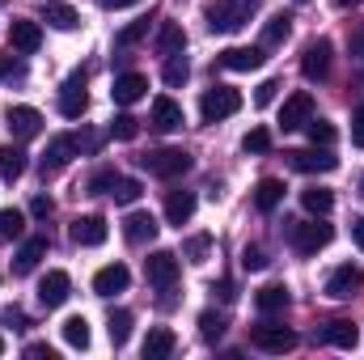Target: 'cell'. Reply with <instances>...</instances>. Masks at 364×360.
I'll list each match as a JSON object with an SVG mask.
<instances>
[{
    "label": "cell",
    "instance_id": "1",
    "mask_svg": "<svg viewBox=\"0 0 364 360\" xmlns=\"http://www.w3.org/2000/svg\"><path fill=\"white\" fill-rule=\"evenodd\" d=\"M263 0H212L208 4V30L212 34H233L250 21V13L259 9Z\"/></svg>",
    "mask_w": 364,
    "mask_h": 360
},
{
    "label": "cell",
    "instance_id": "2",
    "mask_svg": "<svg viewBox=\"0 0 364 360\" xmlns=\"http://www.w3.org/2000/svg\"><path fill=\"white\" fill-rule=\"evenodd\" d=\"M237 110H242V93L233 90V85H212V90L199 97L203 123H220V119H229V115H237Z\"/></svg>",
    "mask_w": 364,
    "mask_h": 360
},
{
    "label": "cell",
    "instance_id": "3",
    "mask_svg": "<svg viewBox=\"0 0 364 360\" xmlns=\"http://www.w3.org/2000/svg\"><path fill=\"white\" fill-rule=\"evenodd\" d=\"M140 166L149 174H157V179H182L191 170V153H182V149H153V153L140 157Z\"/></svg>",
    "mask_w": 364,
    "mask_h": 360
},
{
    "label": "cell",
    "instance_id": "4",
    "mask_svg": "<svg viewBox=\"0 0 364 360\" xmlns=\"http://www.w3.org/2000/svg\"><path fill=\"white\" fill-rule=\"evenodd\" d=\"M250 348H259V352H267V356H284V352H292V348H296V335H292L288 327L259 322V327L250 331Z\"/></svg>",
    "mask_w": 364,
    "mask_h": 360
},
{
    "label": "cell",
    "instance_id": "5",
    "mask_svg": "<svg viewBox=\"0 0 364 360\" xmlns=\"http://www.w3.org/2000/svg\"><path fill=\"white\" fill-rule=\"evenodd\" d=\"M178 271H182V263H178L174 250H153V255L144 259V275H149V284L161 288V292H170V288L178 284Z\"/></svg>",
    "mask_w": 364,
    "mask_h": 360
},
{
    "label": "cell",
    "instance_id": "6",
    "mask_svg": "<svg viewBox=\"0 0 364 360\" xmlns=\"http://www.w3.org/2000/svg\"><path fill=\"white\" fill-rule=\"evenodd\" d=\"M288 157V166L296 170V174H331L335 166H339V157L331 153V149H322V144H314V149H292V153H284Z\"/></svg>",
    "mask_w": 364,
    "mask_h": 360
},
{
    "label": "cell",
    "instance_id": "7",
    "mask_svg": "<svg viewBox=\"0 0 364 360\" xmlns=\"http://www.w3.org/2000/svg\"><path fill=\"white\" fill-rule=\"evenodd\" d=\"M288 238H292V250H296V255H318V250L335 238V229L322 225V221H301V225L288 229Z\"/></svg>",
    "mask_w": 364,
    "mask_h": 360
},
{
    "label": "cell",
    "instance_id": "8",
    "mask_svg": "<svg viewBox=\"0 0 364 360\" xmlns=\"http://www.w3.org/2000/svg\"><path fill=\"white\" fill-rule=\"evenodd\" d=\"M90 110V93H85V73L77 68L64 85H60V115L64 119H81Z\"/></svg>",
    "mask_w": 364,
    "mask_h": 360
},
{
    "label": "cell",
    "instance_id": "9",
    "mask_svg": "<svg viewBox=\"0 0 364 360\" xmlns=\"http://www.w3.org/2000/svg\"><path fill=\"white\" fill-rule=\"evenodd\" d=\"M360 288H364V271L356 263H343V268H335L326 275V297H335V301H352Z\"/></svg>",
    "mask_w": 364,
    "mask_h": 360
},
{
    "label": "cell",
    "instance_id": "10",
    "mask_svg": "<svg viewBox=\"0 0 364 360\" xmlns=\"http://www.w3.org/2000/svg\"><path fill=\"white\" fill-rule=\"evenodd\" d=\"M301 73H305V81H326V77H331V43H326V38H314V43L305 47Z\"/></svg>",
    "mask_w": 364,
    "mask_h": 360
},
{
    "label": "cell",
    "instance_id": "11",
    "mask_svg": "<svg viewBox=\"0 0 364 360\" xmlns=\"http://www.w3.org/2000/svg\"><path fill=\"white\" fill-rule=\"evenodd\" d=\"M216 64L229 68V73H255V68L267 64V55H263V47H229V51L216 55Z\"/></svg>",
    "mask_w": 364,
    "mask_h": 360
},
{
    "label": "cell",
    "instance_id": "12",
    "mask_svg": "<svg viewBox=\"0 0 364 360\" xmlns=\"http://www.w3.org/2000/svg\"><path fill=\"white\" fill-rule=\"evenodd\" d=\"M314 119V93H292L288 102H284V110H279V127L284 132H296V127H305Z\"/></svg>",
    "mask_w": 364,
    "mask_h": 360
},
{
    "label": "cell",
    "instance_id": "13",
    "mask_svg": "<svg viewBox=\"0 0 364 360\" xmlns=\"http://www.w3.org/2000/svg\"><path fill=\"white\" fill-rule=\"evenodd\" d=\"M68 292H73V280H68V271H47V275H43V284H38V305H47V309H60V305L68 301Z\"/></svg>",
    "mask_w": 364,
    "mask_h": 360
},
{
    "label": "cell",
    "instance_id": "14",
    "mask_svg": "<svg viewBox=\"0 0 364 360\" xmlns=\"http://www.w3.org/2000/svg\"><path fill=\"white\" fill-rule=\"evenodd\" d=\"M9 43H13V51H21V55H34V51L43 47V30H38V21L13 17V26H9Z\"/></svg>",
    "mask_w": 364,
    "mask_h": 360
},
{
    "label": "cell",
    "instance_id": "15",
    "mask_svg": "<svg viewBox=\"0 0 364 360\" xmlns=\"http://www.w3.org/2000/svg\"><path fill=\"white\" fill-rule=\"evenodd\" d=\"M4 123H9V132H13L17 140H30V136H38L43 115H38L34 106H9V110H4Z\"/></svg>",
    "mask_w": 364,
    "mask_h": 360
},
{
    "label": "cell",
    "instance_id": "16",
    "mask_svg": "<svg viewBox=\"0 0 364 360\" xmlns=\"http://www.w3.org/2000/svg\"><path fill=\"white\" fill-rule=\"evenodd\" d=\"M77 153H81V149H77V136H55V140L47 144V153H43V174H60Z\"/></svg>",
    "mask_w": 364,
    "mask_h": 360
},
{
    "label": "cell",
    "instance_id": "17",
    "mask_svg": "<svg viewBox=\"0 0 364 360\" xmlns=\"http://www.w3.org/2000/svg\"><path fill=\"white\" fill-rule=\"evenodd\" d=\"M157 229H161V225H157V216H153V212H132V216L123 221V238H127L132 246L153 242V238H157Z\"/></svg>",
    "mask_w": 364,
    "mask_h": 360
},
{
    "label": "cell",
    "instance_id": "18",
    "mask_svg": "<svg viewBox=\"0 0 364 360\" xmlns=\"http://www.w3.org/2000/svg\"><path fill=\"white\" fill-rule=\"evenodd\" d=\"M106 238H110V229H106V221H102L97 212L73 221V242H77V246H102Z\"/></svg>",
    "mask_w": 364,
    "mask_h": 360
},
{
    "label": "cell",
    "instance_id": "19",
    "mask_svg": "<svg viewBox=\"0 0 364 360\" xmlns=\"http://www.w3.org/2000/svg\"><path fill=\"white\" fill-rule=\"evenodd\" d=\"M149 93V77H140V73H123V77H114V85H110V97L119 102V106H132V102H140Z\"/></svg>",
    "mask_w": 364,
    "mask_h": 360
},
{
    "label": "cell",
    "instance_id": "20",
    "mask_svg": "<svg viewBox=\"0 0 364 360\" xmlns=\"http://www.w3.org/2000/svg\"><path fill=\"white\" fill-rule=\"evenodd\" d=\"M132 284V271L123 268V263H110V268H102L93 275V292L97 297H114V292H123Z\"/></svg>",
    "mask_w": 364,
    "mask_h": 360
},
{
    "label": "cell",
    "instance_id": "21",
    "mask_svg": "<svg viewBox=\"0 0 364 360\" xmlns=\"http://www.w3.org/2000/svg\"><path fill=\"white\" fill-rule=\"evenodd\" d=\"M322 344H331V348H343V352H352L356 348V339H360V331L348 322V318H335V322H326L322 327V335H318Z\"/></svg>",
    "mask_w": 364,
    "mask_h": 360
},
{
    "label": "cell",
    "instance_id": "22",
    "mask_svg": "<svg viewBox=\"0 0 364 360\" xmlns=\"http://www.w3.org/2000/svg\"><path fill=\"white\" fill-rule=\"evenodd\" d=\"M43 21H47L51 30H77V26H81V13H77L73 4H64V0H47V4H43Z\"/></svg>",
    "mask_w": 364,
    "mask_h": 360
},
{
    "label": "cell",
    "instance_id": "23",
    "mask_svg": "<svg viewBox=\"0 0 364 360\" xmlns=\"http://www.w3.org/2000/svg\"><path fill=\"white\" fill-rule=\"evenodd\" d=\"M288 301H292V292H288L284 284H267V288H259V292H255V305H259V314H263V318L284 314V309H288Z\"/></svg>",
    "mask_w": 364,
    "mask_h": 360
},
{
    "label": "cell",
    "instance_id": "24",
    "mask_svg": "<svg viewBox=\"0 0 364 360\" xmlns=\"http://www.w3.org/2000/svg\"><path fill=\"white\" fill-rule=\"evenodd\" d=\"M191 216H195V191H170L166 195V221L182 229Z\"/></svg>",
    "mask_w": 364,
    "mask_h": 360
},
{
    "label": "cell",
    "instance_id": "25",
    "mask_svg": "<svg viewBox=\"0 0 364 360\" xmlns=\"http://www.w3.org/2000/svg\"><path fill=\"white\" fill-rule=\"evenodd\" d=\"M174 348H178V339H174L170 327H153V331L144 335V360H166Z\"/></svg>",
    "mask_w": 364,
    "mask_h": 360
},
{
    "label": "cell",
    "instance_id": "26",
    "mask_svg": "<svg viewBox=\"0 0 364 360\" xmlns=\"http://www.w3.org/2000/svg\"><path fill=\"white\" fill-rule=\"evenodd\" d=\"M153 127L157 132H178L182 127V106L174 97H157L153 102Z\"/></svg>",
    "mask_w": 364,
    "mask_h": 360
},
{
    "label": "cell",
    "instance_id": "27",
    "mask_svg": "<svg viewBox=\"0 0 364 360\" xmlns=\"http://www.w3.org/2000/svg\"><path fill=\"white\" fill-rule=\"evenodd\" d=\"M43 255H47V238H30V242L13 255V275H30V271L38 268Z\"/></svg>",
    "mask_w": 364,
    "mask_h": 360
},
{
    "label": "cell",
    "instance_id": "28",
    "mask_svg": "<svg viewBox=\"0 0 364 360\" xmlns=\"http://www.w3.org/2000/svg\"><path fill=\"white\" fill-rule=\"evenodd\" d=\"M132 327H136L132 309H110V318H106V335H110L114 348H123V344L132 339Z\"/></svg>",
    "mask_w": 364,
    "mask_h": 360
},
{
    "label": "cell",
    "instance_id": "29",
    "mask_svg": "<svg viewBox=\"0 0 364 360\" xmlns=\"http://www.w3.org/2000/svg\"><path fill=\"white\" fill-rule=\"evenodd\" d=\"M157 51H161V55L186 51V30H182L178 21H161V30H157Z\"/></svg>",
    "mask_w": 364,
    "mask_h": 360
},
{
    "label": "cell",
    "instance_id": "30",
    "mask_svg": "<svg viewBox=\"0 0 364 360\" xmlns=\"http://www.w3.org/2000/svg\"><path fill=\"white\" fill-rule=\"evenodd\" d=\"M279 203H284V182L279 179H263L255 186V208L259 212H275Z\"/></svg>",
    "mask_w": 364,
    "mask_h": 360
},
{
    "label": "cell",
    "instance_id": "31",
    "mask_svg": "<svg viewBox=\"0 0 364 360\" xmlns=\"http://www.w3.org/2000/svg\"><path fill=\"white\" fill-rule=\"evenodd\" d=\"M26 174V153L13 149V144H0V179L4 182H17Z\"/></svg>",
    "mask_w": 364,
    "mask_h": 360
},
{
    "label": "cell",
    "instance_id": "32",
    "mask_svg": "<svg viewBox=\"0 0 364 360\" xmlns=\"http://www.w3.org/2000/svg\"><path fill=\"white\" fill-rule=\"evenodd\" d=\"M60 331H64V344L68 348H81V352L90 348V322H85V314H73Z\"/></svg>",
    "mask_w": 364,
    "mask_h": 360
},
{
    "label": "cell",
    "instance_id": "33",
    "mask_svg": "<svg viewBox=\"0 0 364 360\" xmlns=\"http://www.w3.org/2000/svg\"><path fill=\"white\" fill-rule=\"evenodd\" d=\"M301 203H305V212H314V216H326V212L335 208V195H331L326 186H309V191H301Z\"/></svg>",
    "mask_w": 364,
    "mask_h": 360
},
{
    "label": "cell",
    "instance_id": "34",
    "mask_svg": "<svg viewBox=\"0 0 364 360\" xmlns=\"http://www.w3.org/2000/svg\"><path fill=\"white\" fill-rule=\"evenodd\" d=\"M288 34H292V17L288 13H275L272 21L263 26V47H279Z\"/></svg>",
    "mask_w": 364,
    "mask_h": 360
},
{
    "label": "cell",
    "instance_id": "35",
    "mask_svg": "<svg viewBox=\"0 0 364 360\" xmlns=\"http://www.w3.org/2000/svg\"><path fill=\"white\" fill-rule=\"evenodd\" d=\"M208 250H212V238L208 233H195V238L182 242V259L186 263H208Z\"/></svg>",
    "mask_w": 364,
    "mask_h": 360
},
{
    "label": "cell",
    "instance_id": "36",
    "mask_svg": "<svg viewBox=\"0 0 364 360\" xmlns=\"http://www.w3.org/2000/svg\"><path fill=\"white\" fill-rule=\"evenodd\" d=\"M161 77H166V85H186V77H191V64H186V55H166V68H161Z\"/></svg>",
    "mask_w": 364,
    "mask_h": 360
},
{
    "label": "cell",
    "instance_id": "37",
    "mask_svg": "<svg viewBox=\"0 0 364 360\" xmlns=\"http://www.w3.org/2000/svg\"><path fill=\"white\" fill-rule=\"evenodd\" d=\"M21 233H26V212L0 208V238H21Z\"/></svg>",
    "mask_w": 364,
    "mask_h": 360
},
{
    "label": "cell",
    "instance_id": "38",
    "mask_svg": "<svg viewBox=\"0 0 364 360\" xmlns=\"http://www.w3.org/2000/svg\"><path fill=\"white\" fill-rule=\"evenodd\" d=\"M144 34H149V17H144V21H132V26H123V30L114 34V47H119V51H127V47H136Z\"/></svg>",
    "mask_w": 364,
    "mask_h": 360
},
{
    "label": "cell",
    "instance_id": "39",
    "mask_svg": "<svg viewBox=\"0 0 364 360\" xmlns=\"http://www.w3.org/2000/svg\"><path fill=\"white\" fill-rule=\"evenodd\" d=\"M305 132H309V144H322V149L335 144V123H326V119H309Z\"/></svg>",
    "mask_w": 364,
    "mask_h": 360
},
{
    "label": "cell",
    "instance_id": "40",
    "mask_svg": "<svg viewBox=\"0 0 364 360\" xmlns=\"http://www.w3.org/2000/svg\"><path fill=\"white\" fill-rule=\"evenodd\" d=\"M110 195H114V203H136V199L144 195V186H140L136 179H114Z\"/></svg>",
    "mask_w": 364,
    "mask_h": 360
},
{
    "label": "cell",
    "instance_id": "41",
    "mask_svg": "<svg viewBox=\"0 0 364 360\" xmlns=\"http://www.w3.org/2000/svg\"><path fill=\"white\" fill-rule=\"evenodd\" d=\"M136 132H140V119H132V115H114L110 119V136L114 140H136Z\"/></svg>",
    "mask_w": 364,
    "mask_h": 360
},
{
    "label": "cell",
    "instance_id": "42",
    "mask_svg": "<svg viewBox=\"0 0 364 360\" xmlns=\"http://www.w3.org/2000/svg\"><path fill=\"white\" fill-rule=\"evenodd\" d=\"M242 149H246V153H267V149H272V132H267V127H250L246 140H242Z\"/></svg>",
    "mask_w": 364,
    "mask_h": 360
},
{
    "label": "cell",
    "instance_id": "43",
    "mask_svg": "<svg viewBox=\"0 0 364 360\" xmlns=\"http://www.w3.org/2000/svg\"><path fill=\"white\" fill-rule=\"evenodd\" d=\"M199 335H203V339H220V335H225V318L212 314V309L199 314Z\"/></svg>",
    "mask_w": 364,
    "mask_h": 360
},
{
    "label": "cell",
    "instance_id": "44",
    "mask_svg": "<svg viewBox=\"0 0 364 360\" xmlns=\"http://www.w3.org/2000/svg\"><path fill=\"white\" fill-rule=\"evenodd\" d=\"M114 179H119L114 170H97V174H93V179L85 182V191H90V195H110V186H114Z\"/></svg>",
    "mask_w": 364,
    "mask_h": 360
},
{
    "label": "cell",
    "instance_id": "45",
    "mask_svg": "<svg viewBox=\"0 0 364 360\" xmlns=\"http://www.w3.org/2000/svg\"><path fill=\"white\" fill-rule=\"evenodd\" d=\"M267 263H272V259H267L259 246H246V250H242V268H246V271H263Z\"/></svg>",
    "mask_w": 364,
    "mask_h": 360
},
{
    "label": "cell",
    "instance_id": "46",
    "mask_svg": "<svg viewBox=\"0 0 364 360\" xmlns=\"http://www.w3.org/2000/svg\"><path fill=\"white\" fill-rule=\"evenodd\" d=\"M51 208H55V203H51L47 195H34V199H30V216H38V221H47V216H51Z\"/></svg>",
    "mask_w": 364,
    "mask_h": 360
},
{
    "label": "cell",
    "instance_id": "47",
    "mask_svg": "<svg viewBox=\"0 0 364 360\" xmlns=\"http://www.w3.org/2000/svg\"><path fill=\"white\" fill-rule=\"evenodd\" d=\"M275 90H279V81H263V85H259V93H255V106H272Z\"/></svg>",
    "mask_w": 364,
    "mask_h": 360
},
{
    "label": "cell",
    "instance_id": "48",
    "mask_svg": "<svg viewBox=\"0 0 364 360\" xmlns=\"http://www.w3.org/2000/svg\"><path fill=\"white\" fill-rule=\"evenodd\" d=\"M352 144H360L364 149V106L352 115Z\"/></svg>",
    "mask_w": 364,
    "mask_h": 360
},
{
    "label": "cell",
    "instance_id": "49",
    "mask_svg": "<svg viewBox=\"0 0 364 360\" xmlns=\"http://www.w3.org/2000/svg\"><path fill=\"white\" fill-rule=\"evenodd\" d=\"M26 356H30V360H55V352H51L47 344H30V348H26Z\"/></svg>",
    "mask_w": 364,
    "mask_h": 360
},
{
    "label": "cell",
    "instance_id": "50",
    "mask_svg": "<svg viewBox=\"0 0 364 360\" xmlns=\"http://www.w3.org/2000/svg\"><path fill=\"white\" fill-rule=\"evenodd\" d=\"M13 73H21V68L13 64V55H0V81H9Z\"/></svg>",
    "mask_w": 364,
    "mask_h": 360
},
{
    "label": "cell",
    "instance_id": "51",
    "mask_svg": "<svg viewBox=\"0 0 364 360\" xmlns=\"http://www.w3.org/2000/svg\"><path fill=\"white\" fill-rule=\"evenodd\" d=\"M216 288H220V297H225V301H233V297H237V288H233V280H220Z\"/></svg>",
    "mask_w": 364,
    "mask_h": 360
},
{
    "label": "cell",
    "instance_id": "52",
    "mask_svg": "<svg viewBox=\"0 0 364 360\" xmlns=\"http://www.w3.org/2000/svg\"><path fill=\"white\" fill-rule=\"evenodd\" d=\"M352 238H356V246L364 250V216L360 221H352Z\"/></svg>",
    "mask_w": 364,
    "mask_h": 360
},
{
    "label": "cell",
    "instance_id": "53",
    "mask_svg": "<svg viewBox=\"0 0 364 360\" xmlns=\"http://www.w3.org/2000/svg\"><path fill=\"white\" fill-rule=\"evenodd\" d=\"M106 9H127V4H136V0H102Z\"/></svg>",
    "mask_w": 364,
    "mask_h": 360
},
{
    "label": "cell",
    "instance_id": "54",
    "mask_svg": "<svg viewBox=\"0 0 364 360\" xmlns=\"http://www.w3.org/2000/svg\"><path fill=\"white\" fill-rule=\"evenodd\" d=\"M339 9H356V4H364V0H335Z\"/></svg>",
    "mask_w": 364,
    "mask_h": 360
},
{
    "label": "cell",
    "instance_id": "55",
    "mask_svg": "<svg viewBox=\"0 0 364 360\" xmlns=\"http://www.w3.org/2000/svg\"><path fill=\"white\" fill-rule=\"evenodd\" d=\"M0 356H4V339H0Z\"/></svg>",
    "mask_w": 364,
    "mask_h": 360
},
{
    "label": "cell",
    "instance_id": "56",
    "mask_svg": "<svg viewBox=\"0 0 364 360\" xmlns=\"http://www.w3.org/2000/svg\"><path fill=\"white\" fill-rule=\"evenodd\" d=\"M360 191H364V179H360Z\"/></svg>",
    "mask_w": 364,
    "mask_h": 360
},
{
    "label": "cell",
    "instance_id": "57",
    "mask_svg": "<svg viewBox=\"0 0 364 360\" xmlns=\"http://www.w3.org/2000/svg\"><path fill=\"white\" fill-rule=\"evenodd\" d=\"M296 4H305V0H296Z\"/></svg>",
    "mask_w": 364,
    "mask_h": 360
}]
</instances>
